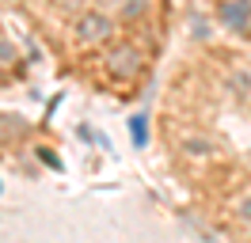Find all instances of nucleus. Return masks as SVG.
<instances>
[{
    "mask_svg": "<svg viewBox=\"0 0 251 243\" xmlns=\"http://www.w3.org/2000/svg\"><path fill=\"white\" fill-rule=\"evenodd\" d=\"M84 38H107V19L88 15V19H84Z\"/></svg>",
    "mask_w": 251,
    "mask_h": 243,
    "instance_id": "f257e3e1",
    "label": "nucleus"
},
{
    "mask_svg": "<svg viewBox=\"0 0 251 243\" xmlns=\"http://www.w3.org/2000/svg\"><path fill=\"white\" fill-rule=\"evenodd\" d=\"M133 133H137V141H145V118L133 122Z\"/></svg>",
    "mask_w": 251,
    "mask_h": 243,
    "instance_id": "f03ea898",
    "label": "nucleus"
}]
</instances>
